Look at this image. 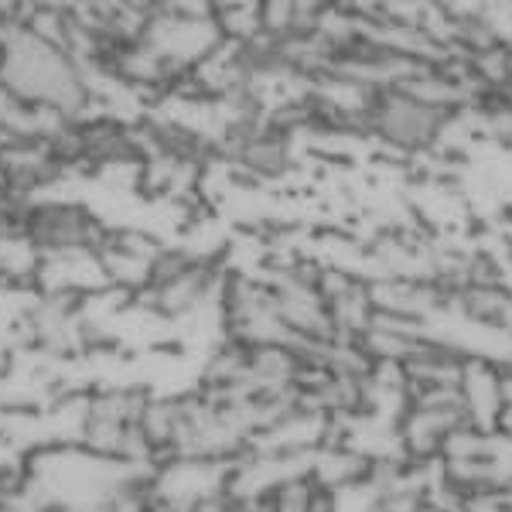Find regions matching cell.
Returning a JSON list of instances; mask_svg holds the SVG:
<instances>
[{
  "label": "cell",
  "mask_w": 512,
  "mask_h": 512,
  "mask_svg": "<svg viewBox=\"0 0 512 512\" xmlns=\"http://www.w3.org/2000/svg\"><path fill=\"white\" fill-rule=\"evenodd\" d=\"M461 410L468 424L482 431H499L502 414H506V383H502V366L489 355H468L458 379Z\"/></svg>",
  "instance_id": "obj_1"
},
{
  "label": "cell",
  "mask_w": 512,
  "mask_h": 512,
  "mask_svg": "<svg viewBox=\"0 0 512 512\" xmlns=\"http://www.w3.org/2000/svg\"><path fill=\"white\" fill-rule=\"evenodd\" d=\"M308 472L321 489L338 495V492H352V489H362V485L373 482L376 465L362 451H355L352 444L332 437V441L321 444V448L311 454Z\"/></svg>",
  "instance_id": "obj_2"
}]
</instances>
